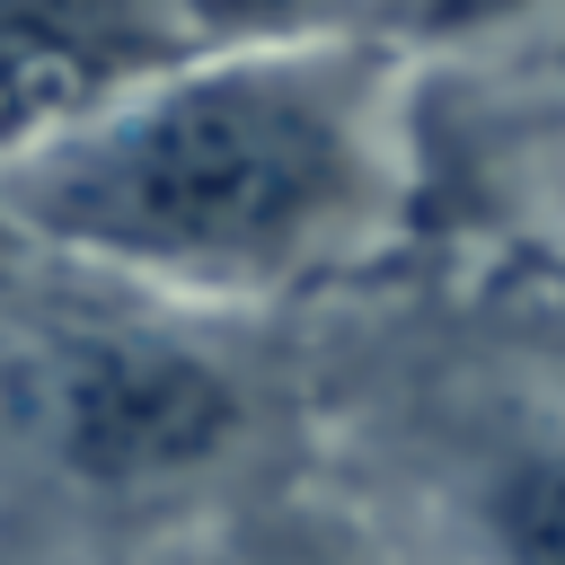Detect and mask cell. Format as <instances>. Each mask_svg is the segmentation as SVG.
<instances>
[{
    "label": "cell",
    "mask_w": 565,
    "mask_h": 565,
    "mask_svg": "<svg viewBox=\"0 0 565 565\" xmlns=\"http://www.w3.org/2000/svg\"><path fill=\"white\" fill-rule=\"evenodd\" d=\"M26 247L168 300H265L388 212V35L221 26L194 62L0 177Z\"/></svg>",
    "instance_id": "1"
},
{
    "label": "cell",
    "mask_w": 565,
    "mask_h": 565,
    "mask_svg": "<svg viewBox=\"0 0 565 565\" xmlns=\"http://www.w3.org/2000/svg\"><path fill=\"white\" fill-rule=\"evenodd\" d=\"M238 380L168 335L79 344L53 380V441L97 486H168L185 468H212L238 441Z\"/></svg>",
    "instance_id": "2"
},
{
    "label": "cell",
    "mask_w": 565,
    "mask_h": 565,
    "mask_svg": "<svg viewBox=\"0 0 565 565\" xmlns=\"http://www.w3.org/2000/svg\"><path fill=\"white\" fill-rule=\"evenodd\" d=\"M221 35V18L194 9H35L9 0L0 9V177L53 141H71L79 124L115 115L132 88H150L159 71L194 62Z\"/></svg>",
    "instance_id": "3"
},
{
    "label": "cell",
    "mask_w": 565,
    "mask_h": 565,
    "mask_svg": "<svg viewBox=\"0 0 565 565\" xmlns=\"http://www.w3.org/2000/svg\"><path fill=\"white\" fill-rule=\"evenodd\" d=\"M477 539L494 565H565V433H530L486 459Z\"/></svg>",
    "instance_id": "4"
},
{
    "label": "cell",
    "mask_w": 565,
    "mask_h": 565,
    "mask_svg": "<svg viewBox=\"0 0 565 565\" xmlns=\"http://www.w3.org/2000/svg\"><path fill=\"white\" fill-rule=\"evenodd\" d=\"M26 256H35V247H26V230H18V221H9V203H0V291L26 274Z\"/></svg>",
    "instance_id": "5"
}]
</instances>
